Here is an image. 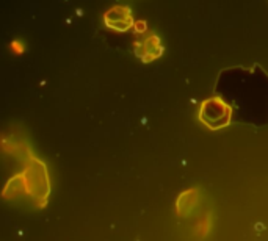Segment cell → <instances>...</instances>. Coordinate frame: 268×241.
<instances>
[{
  "instance_id": "cell-1",
  "label": "cell",
  "mask_w": 268,
  "mask_h": 241,
  "mask_svg": "<svg viewBox=\"0 0 268 241\" xmlns=\"http://www.w3.org/2000/svg\"><path fill=\"white\" fill-rule=\"evenodd\" d=\"M11 47L14 49V52H16V53H22V52H24V46H22L19 41H13Z\"/></svg>"
}]
</instances>
